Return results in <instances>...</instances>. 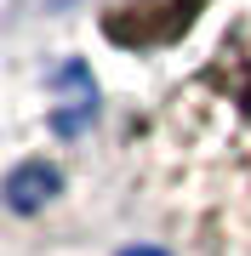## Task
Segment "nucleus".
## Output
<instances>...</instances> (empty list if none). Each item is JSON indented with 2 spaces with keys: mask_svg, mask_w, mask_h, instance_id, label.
<instances>
[{
  "mask_svg": "<svg viewBox=\"0 0 251 256\" xmlns=\"http://www.w3.org/2000/svg\"><path fill=\"white\" fill-rule=\"evenodd\" d=\"M131 182L188 250L251 256V23H234L131 131Z\"/></svg>",
  "mask_w": 251,
  "mask_h": 256,
  "instance_id": "obj_1",
  "label": "nucleus"
}]
</instances>
